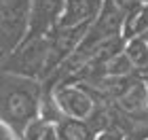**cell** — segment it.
<instances>
[{
  "label": "cell",
  "instance_id": "obj_13",
  "mask_svg": "<svg viewBox=\"0 0 148 140\" xmlns=\"http://www.w3.org/2000/svg\"><path fill=\"white\" fill-rule=\"evenodd\" d=\"M0 140H23V138L15 128H11L6 121L0 119Z\"/></svg>",
  "mask_w": 148,
  "mask_h": 140
},
{
  "label": "cell",
  "instance_id": "obj_12",
  "mask_svg": "<svg viewBox=\"0 0 148 140\" xmlns=\"http://www.w3.org/2000/svg\"><path fill=\"white\" fill-rule=\"evenodd\" d=\"M93 140H127V134L121 125H110V128H104L95 132V138Z\"/></svg>",
  "mask_w": 148,
  "mask_h": 140
},
{
  "label": "cell",
  "instance_id": "obj_1",
  "mask_svg": "<svg viewBox=\"0 0 148 140\" xmlns=\"http://www.w3.org/2000/svg\"><path fill=\"white\" fill-rule=\"evenodd\" d=\"M42 83L0 70V119L19 134L40 117Z\"/></svg>",
  "mask_w": 148,
  "mask_h": 140
},
{
  "label": "cell",
  "instance_id": "obj_8",
  "mask_svg": "<svg viewBox=\"0 0 148 140\" xmlns=\"http://www.w3.org/2000/svg\"><path fill=\"white\" fill-rule=\"evenodd\" d=\"M95 68H97L102 79H125V77L133 74L136 66H133L131 57L127 55L125 51H121L114 57H110L108 62H104L102 66H95ZM89 70H93V68H89Z\"/></svg>",
  "mask_w": 148,
  "mask_h": 140
},
{
  "label": "cell",
  "instance_id": "obj_11",
  "mask_svg": "<svg viewBox=\"0 0 148 140\" xmlns=\"http://www.w3.org/2000/svg\"><path fill=\"white\" fill-rule=\"evenodd\" d=\"M142 32H148V2L140 4L131 15H127L123 36H125V41H129V38L142 34Z\"/></svg>",
  "mask_w": 148,
  "mask_h": 140
},
{
  "label": "cell",
  "instance_id": "obj_4",
  "mask_svg": "<svg viewBox=\"0 0 148 140\" xmlns=\"http://www.w3.org/2000/svg\"><path fill=\"white\" fill-rule=\"evenodd\" d=\"M51 96H53V102L59 108V112H62V117H66V119H76V121L89 123L99 108L93 91L80 83L53 85Z\"/></svg>",
  "mask_w": 148,
  "mask_h": 140
},
{
  "label": "cell",
  "instance_id": "obj_2",
  "mask_svg": "<svg viewBox=\"0 0 148 140\" xmlns=\"http://www.w3.org/2000/svg\"><path fill=\"white\" fill-rule=\"evenodd\" d=\"M0 70L42 83L49 72V36L25 41L0 62Z\"/></svg>",
  "mask_w": 148,
  "mask_h": 140
},
{
  "label": "cell",
  "instance_id": "obj_6",
  "mask_svg": "<svg viewBox=\"0 0 148 140\" xmlns=\"http://www.w3.org/2000/svg\"><path fill=\"white\" fill-rule=\"evenodd\" d=\"M116 106L123 115L129 117L133 123H146L148 121V93L144 79H133L121 96L116 98Z\"/></svg>",
  "mask_w": 148,
  "mask_h": 140
},
{
  "label": "cell",
  "instance_id": "obj_14",
  "mask_svg": "<svg viewBox=\"0 0 148 140\" xmlns=\"http://www.w3.org/2000/svg\"><path fill=\"white\" fill-rule=\"evenodd\" d=\"M144 85H146V93H148V77L144 79Z\"/></svg>",
  "mask_w": 148,
  "mask_h": 140
},
{
  "label": "cell",
  "instance_id": "obj_5",
  "mask_svg": "<svg viewBox=\"0 0 148 140\" xmlns=\"http://www.w3.org/2000/svg\"><path fill=\"white\" fill-rule=\"evenodd\" d=\"M66 0H32L30 28L25 38H47L59 26Z\"/></svg>",
  "mask_w": 148,
  "mask_h": 140
},
{
  "label": "cell",
  "instance_id": "obj_7",
  "mask_svg": "<svg viewBox=\"0 0 148 140\" xmlns=\"http://www.w3.org/2000/svg\"><path fill=\"white\" fill-rule=\"evenodd\" d=\"M104 0H66L57 28H83L91 26L97 17Z\"/></svg>",
  "mask_w": 148,
  "mask_h": 140
},
{
  "label": "cell",
  "instance_id": "obj_3",
  "mask_svg": "<svg viewBox=\"0 0 148 140\" xmlns=\"http://www.w3.org/2000/svg\"><path fill=\"white\" fill-rule=\"evenodd\" d=\"M32 0H0V62L25 41Z\"/></svg>",
  "mask_w": 148,
  "mask_h": 140
},
{
  "label": "cell",
  "instance_id": "obj_15",
  "mask_svg": "<svg viewBox=\"0 0 148 140\" xmlns=\"http://www.w3.org/2000/svg\"><path fill=\"white\" fill-rule=\"evenodd\" d=\"M146 140H148V138H146Z\"/></svg>",
  "mask_w": 148,
  "mask_h": 140
},
{
  "label": "cell",
  "instance_id": "obj_9",
  "mask_svg": "<svg viewBox=\"0 0 148 140\" xmlns=\"http://www.w3.org/2000/svg\"><path fill=\"white\" fill-rule=\"evenodd\" d=\"M21 138L23 140H59V136H57V123L38 117V119H34V121L23 130Z\"/></svg>",
  "mask_w": 148,
  "mask_h": 140
},
{
  "label": "cell",
  "instance_id": "obj_10",
  "mask_svg": "<svg viewBox=\"0 0 148 140\" xmlns=\"http://www.w3.org/2000/svg\"><path fill=\"white\" fill-rule=\"evenodd\" d=\"M125 53L131 57L136 68H148V32L129 38L125 45Z\"/></svg>",
  "mask_w": 148,
  "mask_h": 140
}]
</instances>
